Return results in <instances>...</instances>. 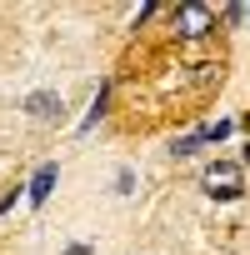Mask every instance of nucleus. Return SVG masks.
I'll return each instance as SVG.
<instances>
[{
  "instance_id": "1",
  "label": "nucleus",
  "mask_w": 250,
  "mask_h": 255,
  "mask_svg": "<svg viewBox=\"0 0 250 255\" xmlns=\"http://www.w3.org/2000/svg\"><path fill=\"white\" fill-rule=\"evenodd\" d=\"M200 190H205L210 200H240V190H245L240 165H235V160H210V165L200 170Z\"/></svg>"
},
{
  "instance_id": "2",
  "label": "nucleus",
  "mask_w": 250,
  "mask_h": 255,
  "mask_svg": "<svg viewBox=\"0 0 250 255\" xmlns=\"http://www.w3.org/2000/svg\"><path fill=\"white\" fill-rule=\"evenodd\" d=\"M175 30H180L185 40H200V35L215 30V10L205 5V0H185V5L175 10Z\"/></svg>"
},
{
  "instance_id": "3",
  "label": "nucleus",
  "mask_w": 250,
  "mask_h": 255,
  "mask_svg": "<svg viewBox=\"0 0 250 255\" xmlns=\"http://www.w3.org/2000/svg\"><path fill=\"white\" fill-rule=\"evenodd\" d=\"M55 175H60L55 165H40V170H35V180H30V205H35V210H40V205H45V195L55 190Z\"/></svg>"
},
{
  "instance_id": "4",
  "label": "nucleus",
  "mask_w": 250,
  "mask_h": 255,
  "mask_svg": "<svg viewBox=\"0 0 250 255\" xmlns=\"http://www.w3.org/2000/svg\"><path fill=\"white\" fill-rule=\"evenodd\" d=\"M25 110H30V115H55V110H60V100H55V95H30V100H25Z\"/></svg>"
},
{
  "instance_id": "5",
  "label": "nucleus",
  "mask_w": 250,
  "mask_h": 255,
  "mask_svg": "<svg viewBox=\"0 0 250 255\" xmlns=\"http://www.w3.org/2000/svg\"><path fill=\"white\" fill-rule=\"evenodd\" d=\"M65 255H90V245H80V240H75V245H70Z\"/></svg>"
}]
</instances>
